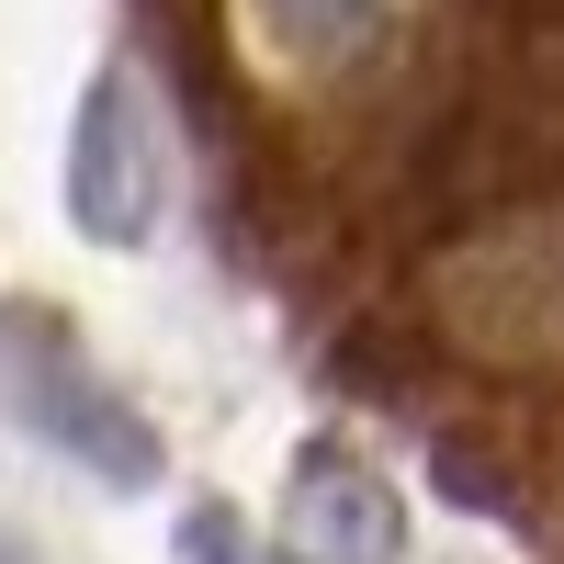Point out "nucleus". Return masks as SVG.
<instances>
[{
    "instance_id": "f257e3e1",
    "label": "nucleus",
    "mask_w": 564,
    "mask_h": 564,
    "mask_svg": "<svg viewBox=\"0 0 564 564\" xmlns=\"http://www.w3.org/2000/svg\"><path fill=\"white\" fill-rule=\"evenodd\" d=\"M57 204L90 249L135 260L170 215V102L148 90L135 57H102L68 113V159H57Z\"/></svg>"
},
{
    "instance_id": "f03ea898",
    "label": "nucleus",
    "mask_w": 564,
    "mask_h": 564,
    "mask_svg": "<svg viewBox=\"0 0 564 564\" xmlns=\"http://www.w3.org/2000/svg\"><path fill=\"white\" fill-rule=\"evenodd\" d=\"M0 406H12V430H34L45 452L90 463L102 486H159V430L90 372V350H79L68 316L0 305Z\"/></svg>"
},
{
    "instance_id": "7ed1b4c3",
    "label": "nucleus",
    "mask_w": 564,
    "mask_h": 564,
    "mask_svg": "<svg viewBox=\"0 0 564 564\" xmlns=\"http://www.w3.org/2000/svg\"><path fill=\"white\" fill-rule=\"evenodd\" d=\"M441 316L486 361H553L564 350V215L463 238L441 260Z\"/></svg>"
},
{
    "instance_id": "20e7f679",
    "label": "nucleus",
    "mask_w": 564,
    "mask_h": 564,
    "mask_svg": "<svg viewBox=\"0 0 564 564\" xmlns=\"http://www.w3.org/2000/svg\"><path fill=\"white\" fill-rule=\"evenodd\" d=\"M282 564H406V497L361 441L316 430L282 475Z\"/></svg>"
},
{
    "instance_id": "39448f33",
    "label": "nucleus",
    "mask_w": 564,
    "mask_h": 564,
    "mask_svg": "<svg viewBox=\"0 0 564 564\" xmlns=\"http://www.w3.org/2000/svg\"><path fill=\"white\" fill-rule=\"evenodd\" d=\"M406 0H238V23L271 45L282 68H350Z\"/></svg>"
},
{
    "instance_id": "423d86ee",
    "label": "nucleus",
    "mask_w": 564,
    "mask_h": 564,
    "mask_svg": "<svg viewBox=\"0 0 564 564\" xmlns=\"http://www.w3.org/2000/svg\"><path fill=\"white\" fill-rule=\"evenodd\" d=\"M181 564H249V542H238V508H193V520H181Z\"/></svg>"
}]
</instances>
